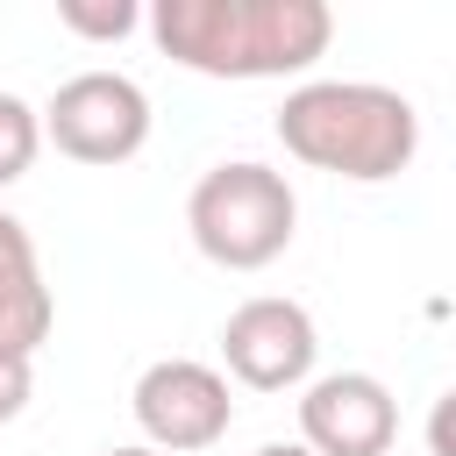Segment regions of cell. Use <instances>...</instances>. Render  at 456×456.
<instances>
[{
    "mask_svg": "<svg viewBox=\"0 0 456 456\" xmlns=\"http://www.w3.org/2000/svg\"><path fill=\"white\" fill-rule=\"evenodd\" d=\"M185 228L192 249L221 271H264L292 249L299 235V200L285 185V171L256 164V157H228L214 171H200L192 200H185Z\"/></svg>",
    "mask_w": 456,
    "mask_h": 456,
    "instance_id": "cell-3",
    "label": "cell"
},
{
    "mask_svg": "<svg viewBox=\"0 0 456 456\" xmlns=\"http://www.w3.org/2000/svg\"><path fill=\"white\" fill-rule=\"evenodd\" d=\"M28 392H36V356H14V349H0V428L28 406Z\"/></svg>",
    "mask_w": 456,
    "mask_h": 456,
    "instance_id": "cell-11",
    "label": "cell"
},
{
    "mask_svg": "<svg viewBox=\"0 0 456 456\" xmlns=\"http://www.w3.org/2000/svg\"><path fill=\"white\" fill-rule=\"evenodd\" d=\"M128 406H135L142 449H157V456H200V449H214L235 428L228 378L214 363H200V356H157L135 378Z\"/></svg>",
    "mask_w": 456,
    "mask_h": 456,
    "instance_id": "cell-5",
    "label": "cell"
},
{
    "mask_svg": "<svg viewBox=\"0 0 456 456\" xmlns=\"http://www.w3.org/2000/svg\"><path fill=\"white\" fill-rule=\"evenodd\" d=\"M43 142L71 164H128L150 142V93L128 71H78L36 107Z\"/></svg>",
    "mask_w": 456,
    "mask_h": 456,
    "instance_id": "cell-4",
    "label": "cell"
},
{
    "mask_svg": "<svg viewBox=\"0 0 456 456\" xmlns=\"http://www.w3.org/2000/svg\"><path fill=\"white\" fill-rule=\"evenodd\" d=\"M278 142L306 171L385 185L413 164L420 150V114L406 93L370 86V78H306L278 107Z\"/></svg>",
    "mask_w": 456,
    "mask_h": 456,
    "instance_id": "cell-2",
    "label": "cell"
},
{
    "mask_svg": "<svg viewBox=\"0 0 456 456\" xmlns=\"http://www.w3.org/2000/svg\"><path fill=\"white\" fill-rule=\"evenodd\" d=\"M150 36L200 78H299L328 57V0H157Z\"/></svg>",
    "mask_w": 456,
    "mask_h": 456,
    "instance_id": "cell-1",
    "label": "cell"
},
{
    "mask_svg": "<svg viewBox=\"0 0 456 456\" xmlns=\"http://www.w3.org/2000/svg\"><path fill=\"white\" fill-rule=\"evenodd\" d=\"M256 456H306V449H299V442H264Z\"/></svg>",
    "mask_w": 456,
    "mask_h": 456,
    "instance_id": "cell-12",
    "label": "cell"
},
{
    "mask_svg": "<svg viewBox=\"0 0 456 456\" xmlns=\"http://www.w3.org/2000/svg\"><path fill=\"white\" fill-rule=\"evenodd\" d=\"M107 456H157V449H142V442H121V449H107Z\"/></svg>",
    "mask_w": 456,
    "mask_h": 456,
    "instance_id": "cell-13",
    "label": "cell"
},
{
    "mask_svg": "<svg viewBox=\"0 0 456 456\" xmlns=\"http://www.w3.org/2000/svg\"><path fill=\"white\" fill-rule=\"evenodd\" d=\"M57 21L71 36H86V43H114V36H128L142 21V7L135 0H57Z\"/></svg>",
    "mask_w": 456,
    "mask_h": 456,
    "instance_id": "cell-10",
    "label": "cell"
},
{
    "mask_svg": "<svg viewBox=\"0 0 456 456\" xmlns=\"http://www.w3.org/2000/svg\"><path fill=\"white\" fill-rule=\"evenodd\" d=\"M50 285H43V256H36V235L0 207V349L14 356H36L50 342Z\"/></svg>",
    "mask_w": 456,
    "mask_h": 456,
    "instance_id": "cell-8",
    "label": "cell"
},
{
    "mask_svg": "<svg viewBox=\"0 0 456 456\" xmlns=\"http://www.w3.org/2000/svg\"><path fill=\"white\" fill-rule=\"evenodd\" d=\"M36 150H43V121H36V107H28L21 93H0V192H7L14 178H28Z\"/></svg>",
    "mask_w": 456,
    "mask_h": 456,
    "instance_id": "cell-9",
    "label": "cell"
},
{
    "mask_svg": "<svg viewBox=\"0 0 456 456\" xmlns=\"http://www.w3.org/2000/svg\"><path fill=\"white\" fill-rule=\"evenodd\" d=\"M314 356H321V335H314V314L285 292H256L242 299L228 321H221V378L249 385V392H292L314 378Z\"/></svg>",
    "mask_w": 456,
    "mask_h": 456,
    "instance_id": "cell-6",
    "label": "cell"
},
{
    "mask_svg": "<svg viewBox=\"0 0 456 456\" xmlns=\"http://www.w3.org/2000/svg\"><path fill=\"white\" fill-rule=\"evenodd\" d=\"M399 442V399L370 370H328L299 385V449L306 456H385Z\"/></svg>",
    "mask_w": 456,
    "mask_h": 456,
    "instance_id": "cell-7",
    "label": "cell"
}]
</instances>
